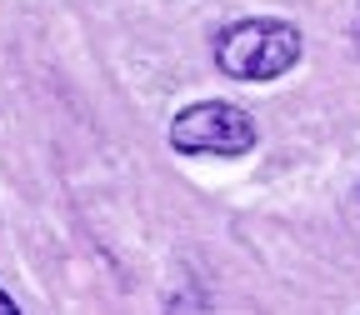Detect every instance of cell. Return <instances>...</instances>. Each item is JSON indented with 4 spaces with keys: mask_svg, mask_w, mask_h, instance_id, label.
Returning a JSON list of instances; mask_svg holds the SVG:
<instances>
[{
    "mask_svg": "<svg viewBox=\"0 0 360 315\" xmlns=\"http://www.w3.org/2000/svg\"><path fill=\"white\" fill-rule=\"evenodd\" d=\"M300 60V30L285 20H236L215 40V65L236 80H276Z\"/></svg>",
    "mask_w": 360,
    "mask_h": 315,
    "instance_id": "obj_1",
    "label": "cell"
},
{
    "mask_svg": "<svg viewBox=\"0 0 360 315\" xmlns=\"http://www.w3.org/2000/svg\"><path fill=\"white\" fill-rule=\"evenodd\" d=\"M170 146L186 155H245L255 146V120L240 105L200 101L170 120Z\"/></svg>",
    "mask_w": 360,
    "mask_h": 315,
    "instance_id": "obj_2",
    "label": "cell"
},
{
    "mask_svg": "<svg viewBox=\"0 0 360 315\" xmlns=\"http://www.w3.org/2000/svg\"><path fill=\"white\" fill-rule=\"evenodd\" d=\"M0 315H15V300H11L6 290H0Z\"/></svg>",
    "mask_w": 360,
    "mask_h": 315,
    "instance_id": "obj_3",
    "label": "cell"
}]
</instances>
